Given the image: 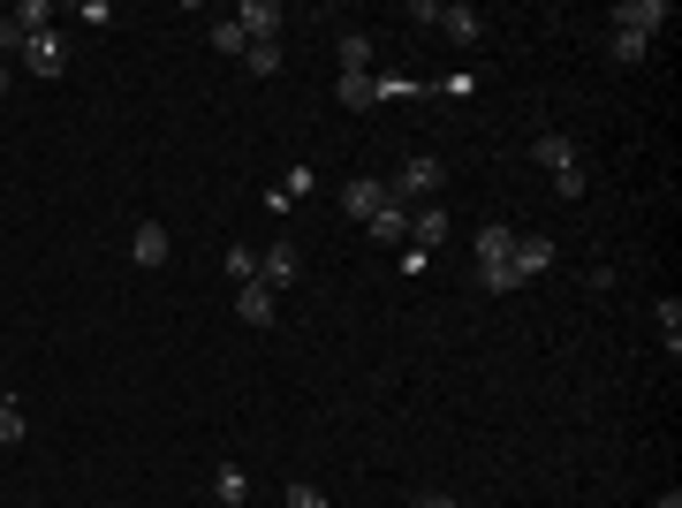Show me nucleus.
<instances>
[{"mask_svg": "<svg viewBox=\"0 0 682 508\" xmlns=\"http://www.w3.org/2000/svg\"><path fill=\"white\" fill-rule=\"evenodd\" d=\"M168 258H174V236L160 220H144V228L129 236V266H168Z\"/></svg>", "mask_w": 682, "mask_h": 508, "instance_id": "9d476101", "label": "nucleus"}, {"mask_svg": "<svg viewBox=\"0 0 682 508\" xmlns=\"http://www.w3.org/2000/svg\"><path fill=\"white\" fill-rule=\"evenodd\" d=\"M23 440H31V418H23V410H16V395L0 387V448H23Z\"/></svg>", "mask_w": 682, "mask_h": 508, "instance_id": "f3484780", "label": "nucleus"}, {"mask_svg": "<svg viewBox=\"0 0 682 508\" xmlns=\"http://www.w3.org/2000/svg\"><path fill=\"white\" fill-rule=\"evenodd\" d=\"M509 251H515V228L485 220V228H478V266H509Z\"/></svg>", "mask_w": 682, "mask_h": 508, "instance_id": "4468645a", "label": "nucleus"}, {"mask_svg": "<svg viewBox=\"0 0 682 508\" xmlns=\"http://www.w3.org/2000/svg\"><path fill=\"white\" fill-rule=\"evenodd\" d=\"M372 91H380V99H418L425 84H410V77H372Z\"/></svg>", "mask_w": 682, "mask_h": 508, "instance_id": "c85d7f7f", "label": "nucleus"}, {"mask_svg": "<svg viewBox=\"0 0 682 508\" xmlns=\"http://www.w3.org/2000/svg\"><path fill=\"white\" fill-rule=\"evenodd\" d=\"M281 190H289V206H297V198H311V190H319V175H311V168H289V175H281Z\"/></svg>", "mask_w": 682, "mask_h": 508, "instance_id": "a878e982", "label": "nucleus"}, {"mask_svg": "<svg viewBox=\"0 0 682 508\" xmlns=\"http://www.w3.org/2000/svg\"><path fill=\"white\" fill-rule=\"evenodd\" d=\"M410 508H463V501H448V494H418Z\"/></svg>", "mask_w": 682, "mask_h": 508, "instance_id": "2f4dec72", "label": "nucleus"}, {"mask_svg": "<svg viewBox=\"0 0 682 508\" xmlns=\"http://www.w3.org/2000/svg\"><path fill=\"white\" fill-rule=\"evenodd\" d=\"M334 99L349 107V114H364V107H380V91H372V77H341L334 84Z\"/></svg>", "mask_w": 682, "mask_h": 508, "instance_id": "aec40b11", "label": "nucleus"}, {"mask_svg": "<svg viewBox=\"0 0 682 508\" xmlns=\"http://www.w3.org/2000/svg\"><path fill=\"white\" fill-rule=\"evenodd\" d=\"M220 266H228V281H235V289H243V281H258V251H243V243L220 258Z\"/></svg>", "mask_w": 682, "mask_h": 508, "instance_id": "5701e85b", "label": "nucleus"}, {"mask_svg": "<svg viewBox=\"0 0 682 508\" xmlns=\"http://www.w3.org/2000/svg\"><path fill=\"white\" fill-rule=\"evenodd\" d=\"M432 91H448V99H470V91H478V77H470V69H448V77H440Z\"/></svg>", "mask_w": 682, "mask_h": 508, "instance_id": "cd10ccee", "label": "nucleus"}, {"mask_svg": "<svg viewBox=\"0 0 682 508\" xmlns=\"http://www.w3.org/2000/svg\"><path fill=\"white\" fill-rule=\"evenodd\" d=\"M478 281H485V297H509V289H523V281H515V266H478Z\"/></svg>", "mask_w": 682, "mask_h": 508, "instance_id": "b1692460", "label": "nucleus"}, {"mask_svg": "<svg viewBox=\"0 0 682 508\" xmlns=\"http://www.w3.org/2000/svg\"><path fill=\"white\" fill-rule=\"evenodd\" d=\"M606 23H622V31H630V39H652V31H660V23H668V0H622V8H614V16H606Z\"/></svg>", "mask_w": 682, "mask_h": 508, "instance_id": "1a4fd4ad", "label": "nucleus"}, {"mask_svg": "<svg viewBox=\"0 0 682 508\" xmlns=\"http://www.w3.org/2000/svg\"><path fill=\"white\" fill-rule=\"evenodd\" d=\"M205 39H213V53H235V61L251 53V39H243V23H235V16H220V23L205 31Z\"/></svg>", "mask_w": 682, "mask_h": 508, "instance_id": "412c9836", "label": "nucleus"}, {"mask_svg": "<svg viewBox=\"0 0 682 508\" xmlns=\"http://www.w3.org/2000/svg\"><path fill=\"white\" fill-rule=\"evenodd\" d=\"M23 69H31V77H61V69H69V39H61V31H39V39L23 46Z\"/></svg>", "mask_w": 682, "mask_h": 508, "instance_id": "0eeeda50", "label": "nucleus"}, {"mask_svg": "<svg viewBox=\"0 0 682 508\" xmlns=\"http://www.w3.org/2000/svg\"><path fill=\"white\" fill-rule=\"evenodd\" d=\"M652 327H660V341H668V357H682V297H660Z\"/></svg>", "mask_w": 682, "mask_h": 508, "instance_id": "a211bd4d", "label": "nucleus"}, {"mask_svg": "<svg viewBox=\"0 0 682 508\" xmlns=\"http://www.w3.org/2000/svg\"><path fill=\"white\" fill-rule=\"evenodd\" d=\"M440 182H448V168H440L432 152H410L402 168L387 175V190H394V206H425V198H440Z\"/></svg>", "mask_w": 682, "mask_h": 508, "instance_id": "f03ea898", "label": "nucleus"}, {"mask_svg": "<svg viewBox=\"0 0 682 508\" xmlns=\"http://www.w3.org/2000/svg\"><path fill=\"white\" fill-rule=\"evenodd\" d=\"M23 46H31V39H23V31H16V23L0 16V53H23Z\"/></svg>", "mask_w": 682, "mask_h": 508, "instance_id": "7c9ffc66", "label": "nucleus"}, {"mask_svg": "<svg viewBox=\"0 0 682 508\" xmlns=\"http://www.w3.org/2000/svg\"><path fill=\"white\" fill-rule=\"evenodd\" d=\"M380 206H394V190H387L380 175H357V182H341V212H349L357 228H364V220H372Z\"/></svg>", "mask_w": 682, "mask_h": 508, "instance_id": "20e7f679", "label": "nucleus"}, {"mask_svg": "<svg viewBox=\"0 0 682 508\" xmlns=\"http://www.w3.org/2000/svg\"><path fill=\"white\" fill-rule=\"evenodd\" d=\"M652 508H682V494H675V486H668V494H660V501H652Z\"/></svg>", "mask_w": 682, "mask_h": 508, "instance_id": "473e14b6", "label": "nucleus"}, {"mask_svg": "<svg viewBox=\"0 0 682 508\" xmlns=\"http://www.w3.org/2000/svg\"><path fill=\"white\" fill-rule=\"evenodd\" d=\"M243 69H251V77H281V46H251Z\"/></svg>", "mask_w": 682, "mask_h": 508, "instance_id": "393cba45", "label": "nucleus"}, {"mask_svg": "<svg viewBox=\"0 0 682 508\" xmlns=\"http://www.w3.org/2000/svg\"><path fill=\"white\" fill-rule=\"evenodd\" d=\"M410 16H418V23H440V31H448V39H455V46H478V39H485V23H478V8H440V0H418Z\"/></svg>", "mask_w": 682, "mask_h": 508, "instance_id": "7ed1b4c3", "label": "nucleus"}, {"mask_svg": "<svg viewBox=\"0 0 682 508\" xmlns=\"http://www.w3.org/2000/svg\"><path fill=\"white\" fill-rule=\"evenodd\" d=\"M289 508H327V494H319L311 478H289Z\"/></svg>", "mask_w": 682, "mask_h": 508, "instance_id": "bb28decb", "label": "nucleus"}, {"mask_svg": "<svg viewBox=\"0 0 682 508\" xmlns=\"http://www.w3.org/2000/svg\"><path fill=\"white\" fill-rule=\"evenodd\" d=\"M531 160L554 175V198H569V206L584 198V160H576V145H569V137H554V129H546V137L531 145Z\"/></svg>", "mask_w": 682, "mask_h": 508, "instance_id": "f257e3e1", "label": "nucleus"}, {"mask_svg": "<svg viewBox=\"0 0 682 508\" xmlns=\"http://www.w3.org/2000/svg\"><path fill=\"white\" fill-rule=\"evenodd\" d=\"M606 53H614L622 69H638L644 53H652V39H630V31H614V39H606Z\"/></svg>", "mask_w": 682, "mask_h": 508, "instance_id": "4be33fe9", "label": "nucleus"}, {"mask_svg": "<svg viewBox=\"0 0 682 508\" xmlns=\"http://www.w3.org/2000/svg\"><path fill=\"white\" fill-rule=\"evenodd\" d=\"M213 494H220L228 508H243V501H251V470H243V464H220V470H213Z\"/></svg>", "mask_w": 682, "mask_h": 508, "instance_id": "dca6fc26", "label": "nucleus"}, {"mask_svg": "<svg viewBox=\"0 0 682 508\" xmlns=\"http://www.w3.org/2000/svg\"><path fill=\"white\" fill-rule=\"evenodd\" d=\"M8 23H16L23 39H39V31H53V0H16V8H8Z\"/></svg>", "mask_w": 682, "mask_h": 508, "instance_id": "2eb2a0df", "label": "nucleus"}, {"mask_svg": "<svg viewBox=\"0 0 682 508\" xmlns=\"http://www.w3.org/2000/svg\"><path fill=\"white\" fill-rule=\"evenodd\" d=\"M235 23H243V39H251V46H281V23H289V16H281V0H243Z\"/></svg>", "mask_w": 682, "mask_h": 508, "instance_id": "39448f33", "label": "nucleus"}, {"mask_svg": "<svg viewBox=\"0 0 682 508\" xmlns=\"http://www.w3.org/2000/svg\"><path fill=\"white\" fill-rule=\"evenodd\" d=\"M364 228H372V243H387V251H402V243H410V206H380L372 220H364Z\"/></svg>", "mask_w": 682, "mask_h": 508, "instance_id": "ddd939ff", "label": "nucleus"}, {"mask_svg": "<svg viewBox=\"0 0 682 508\" xmlns=\"http://www.w3.org/2000/svg\"><path fill=\"white\" fill-rule=\"evenodd\" d=\"M297 273H303V251L297 243H273V251H258V281L281 297V289H297Z\"/></svg>", "mask_w": 682, "mask_h": 508, "instance_id": "423d86ee", "label": "nucleus"}, {"mask_svg": "<svg viewBox=\"0 0 682 508\" xmlns=\"http://www.w3.org/2000/svg\"><path fill=\"white\" fill-rule=\"evenodd\" d=\"M372 69V39L364 31H341V77H364Z\"/></svg>", "mask_w": 682, "mask_h": 508, "instance_id": "6ab92c4d", "label": "nucleus"}, {"mask_svg": "<svg viewBox=\"0 0 682 508\" xmlns=\"http://www.w3.org/2000/svg\"><path fill=\"white\" fill-rule=\"evenodd\" d=\"M235 319H243V327H273V319H281V297H273L265 281H243V289H235Z\"/></svg>", "mask_w": 682, "mask_h": 508, "instance_id": "6e6552de", "label": "nucleus"}, {"mask_svg": "<svg viewBox=\"0 0 682 508\" xmlns=\"http://www.w3.org/2000/svg\"><path fill=\"white\" fill-rule=\"evenodd\" d=\"M509 266H515V281H539V273L554 266V243H546V236H515Z\"/></svg>", "mask_w": 682, "mask_h": 508, "instance_id": "9b49d317", "label": "nucleus"}, {"mask_svg": "<svg viewBox=\"0 0 682 508\" xmlns=\"http://www.w3.org/2000/svg\"><path fill=\"white\" fill-rule=\"evenodd\" d=\"M432 266V251H418V243H402V251H394V273H425Z\"/></svg>", "mask_w": 682, "mask_h": 508, "instance_id": "c756f323", "label": "nucleus"}, {"mask_svg": "<svg viewBox=\"0 0 682 508\" xmlns=\"http://www.w3.org/2000/svg\"><path fill=\"white\" fill-rule=\"evenodd\" d=\"M0 91H8V69H0Z\"/></svg>", "mask_w": 682, "mask_h": 508, "instance_id": "72a5a7b5", "label": "nucleus"}, {"mask_svg": "<svg viewBox=\"0 0 682 508\" xmlns=\"http://www.w3.org/2000/svg\"><path fill=\"white\" fill-rule=\"evenodd\" d=\"M410 243H418V251H440V243H448V206H410Z\"/></svg>", "mask_w": 682, "mask_h": 508, "instance_id": "f8f14e48", "label": "nucleus"}]
</instances>
